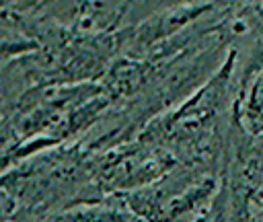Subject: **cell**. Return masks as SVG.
Returning a JSON list of instances; mask_svg holds the SVG:
<instances>
[{
	"instance_id": "cell-2",
	"label": "cell",
	"mask_w": 263,
	"mask_h": 222,
	"mask_svg": "<svg viewBox=\"0 0 263 222\" xmlns=\"http://www.w3.org/2000/svg\"><path fill=\"white\" fill-rule=\"evenodd\" d=\"M177 164L181 162L173 152L140 138L113 146L101 154H92L95 179L105 195L148 187L171 173Z\"/></svg>"
},
{
	"instance_id": "cell-3",
	"label": "cell",
	"mask_w": 263,
	"mask_h": 222,
	"mask_svg": "<svg viewBox=\"0 0 263 222\" xmlns=\"http://www.w3.org/2000/svg\"><path fill=\"white\" fill-rule=\"evenodd\" d=\"M51 218L55 222H136L138 220V216L129 210V206L119 193H111L97 201L51 212Z\"/></svg>"
},
{
	"instance_id": "cell-4",
	"label": "cell",
	"mask_w": 263,
	"mask_h": 222,
	"mask_svg": "<svg viewBox=\"0 0 263 222\" xmlns=\"http://www.w3.org/2000/svg\"><path fill=\"white\" fill-rule=\"evenodd\" d=\"M240 123L251 134H263V68L251 78L236 101Z\"/></svg>"
},
{
	"instance_id": "cell-5",
	"label": "cell",
	"mask_w": 263,
	"mask_h": 222,
	"mask_svg": "<svg viewBox=\"0 0 263 222\" xmlns=\"http://www.w3.org/2000/svg\"><path fill=\"white\" fill-rule=\"evenodd\" d=\"M21 222H55V220L51 218V214H41V216H33V218H27Z\"/></svg>"
},
{
	"instance_id": "cell-1",
	"label": "cell",
	"mask_w": 263,
	"mask_h": 222,
	"mask_svg": "<svg viewBox=\"0 0 263 222\" xmlns=\"http://www.w3.org/2000/svg\"><path fill=\"white\" fill-rule=\"evenodd\" d=\"M224 162H181L156 183L119 193L144 222H193L216 199Z\"/></svg>"
}]
</instances>
